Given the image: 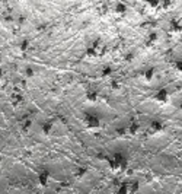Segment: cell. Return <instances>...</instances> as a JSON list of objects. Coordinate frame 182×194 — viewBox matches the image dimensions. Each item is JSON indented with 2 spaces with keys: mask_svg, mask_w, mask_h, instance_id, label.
<instances>
[{
  "mask_svg": "<svg viewBox=\"0 0 182 194\" xmlns=\"http://www.w3.org/2000/svg\"><path fill=\"white\" fill-rule=\"evenodd\" d=\"M98 91H93V89H89V91H86V99L87 101H90V102H95V101H98Z\"/></svg>",
  "mask_w": 182,
  "mask_h": 194,
  "instance_id": "52a82bcc",
  "label": "cell"
},
{
  "mask_svg": "<svg viewBox=\"0 0 182 194\" xmlns=\"http://www.w3.org/2000/svg\"><path fill=\"white\" fill-rule=\"evenodd\" d=\"M3 77V70H2V67H0V79Z\"/></svg>",
  "mask_w": 182,
  "mask_h": 194,
  "instance_id": "7402d4cb",
  "label": "cell"
},
{
  "mask_svg": "<svg viewBox=\"0 0 182 194\" xmlns=\"http://www.w3.org/2000/svg\"><path fill=\"white\" fill-rule=\"evenodd\" d=\"M85 120H86V125H87L89 128H95V127H99V124H101V120L98 118V115L87 114Z\"/></svg>",
  "mask_w": 182,
  "mask_h": 194,
  "instance_id": "3957f363",
  "label": "cell"
},
{
  "mask_svg": "<svg viewBox=\"0 0 182 194\" xmlns=\"http://www.w3.org/2000/svg\"><path fill=\"white\" fill-rule=\"evenodd\" d=\"M168 28L170 32H181L182 31V20L179 18H172L168 22Z\"/></svg>",
  "mask_w": 182,
  "mask_h": 194,
  "instance_id": "7a4b0ae2",
  "label": "cell"
},
{
  "mask_svg": "<svg viewBox=\"0 0 182 194\" xmlns=\"http://www.w3.org/2000/svg\"><path fill=\"white\" fill-rule=\"evenodd\" d=\"M170 6V0H160V6L159 7H163V9H168Z\"/></svg>",
  "mask_w": 182,
  "mask_h": 194,
  "instance_id": "e0dca14e",
  "label": "cell"
},
{
  "mask_svg": "<svg viewBox=\"0 0 182 194\" xmlns=\"http://www.w3.org/2000/svg\"><path fill=\"white\" fill-rule=\"evenodd\" d=\"M38 180L41 182V185H47L48 184V180H50V172L48 171H41L38 174Z\"/></svg>",
  "mask_w": 182,
  "mask_h": 194,
  "instance_id": "5b68a950",
  "label": "cell"
},
{
  "mask_svg": "<svg viewBox=\"0 0 182 194\" xmlns=\"http://www.w3.org/2000/svg\"><path fill=\"white\" fill-rule=\"evenodd\" d=\"M86 56L87 57H90V58H93V57H96L98 54H99V50L98 48H95V47H92V45H89L87 48H86Z\"/></svg>",
  "mask_w": 182,
  "mask_h": 194,
  "instance_id": "ba28073f",
  "label": "cell"
},
{
  "mask_svg": "<svg viewBox=\"0 0 182 194\" xmlns=\"http://www.w3.org/2000/svg\"><path fill=\"white\" fill-rule=\"evenodd\" d=\"M0 63H2V58H0Z\"/></svg>",
  "mask_w": 182,
  "mask_h": 194,
  "instance_id": "603a6c76",
  "label": "cell"
},
{
  "mask_svg": "<svg viewBox=\"0 0 182 194\" xmlns=\"http://www.w3.org/2000/svg\"><path fill=\"white\" fill-rule=\"evenodd\" d=\"M41 130H42V133H44V134H50V133H51V130H53V123L45 121V123L41 125Z\"/></svg>",
  "mask_w": 182,
  "mask_h": 194,
  "instance_id": "30bf717a",
  "label": "cell"
},
{
  "mask_svg": "<svg viewBox=\"0 0 182 194\" xmlns=\"http://www.w3.org/2000/svg\"><path fill=\"white\" fill-rule=\"evenodd\" d=\"M153 98L157 101V102H160V104H165L169 101V92L166 88H160V89H157L153 95Z\"/></svg>",
  "mask_w": 182,
  "mask_h": 194,
  "instance_id": "6da1fadb",
  "label": "cell"
},
{
  "mask_svg": "<svg viewBox=\"0 0 182 194\" xmlns=\"http://www.w3.org/2000/svg\"><path fill=\"white\" fill-rule=\"evenodd\" d=\"M139 128H140V125L137 124V123H133V124H130L128 125V128H127V132L130 133V134H137V132H139Z\"/></svg>",
  "mask_w": 182,
  "mask_h": 194,
  "instance_id": "7c38bea8",
  "label": "cell"
},
{
  "mask_svg": "<svg viewBox=\"0 0 182 194\" xmlns=\"http://www.w3.org/2000/svg\"><path fill=\"white\" fill-rule=\"evenodd\" d=\"M111 73H112V67L106 64V66H104V69H102V72H101V76H102V77H108Z\"/></svg>",
  "mask_w": 182,
  "mask_h": 194,
  "instance_id": "5bb4252c",
  "label": "cell"
},
{
  "mask_svg": "<svg viewBox=\"0 0 182 194\" xmlns=\"http://www.w3.org/2000/svg\"><path fill=\"white\" fill-rule=\"evenodd\" d=\"M117 133L118 134H125L127 133V128H117Z\"/></svg>",
  "mask_w": 182,
  "mask_h": 194,
  "instance_id": "ffe728a7",
  "label": "cell"
},
{
  "mask_svg": "<svg viewBox=\"0 0 182 194\" xmlns=\"http://www.w3.org/2000/svg\"><path fill=\"white\" fill-rule=\"evenodd\" d=\"M28 48H29V41H28V39H24L22 42H19V50H20L22 53L28 51Z\"/></svg>",
  "mask_w": 182,
  "mask_h": 194,
  "instance_id": "4fadbf2b",
  "label": "cell"
},
{
  "mask_svg": "<svg viewBox=\"0 0 182 194\" xmlns=\"http://www.w3.org/2000/svg\"><path fill=\"white\" fill-rule=\"evenodd\" d=\"M85 174H86V169L85 168H80L79 172H77V175H85Z\"/></svg>",
  "mask_w": 182,
  "mask_h": 194,
  "instance_id": "44dd1931",
  "label": "cell"
},
{
  "mask_svg": "<svg viewBox=\"0 0 182 194\" xmlns=\"http://www.w3.org/2000/svg\"><path fill=\"white\" fill-rule=\"evenodd\" d=\"M25 76H26V77H32V76H34V70H32L29 66L25 69Z\"/></svg>",
  "mask_w": 182,
  "mask_h": 194,
  "instance_id": "ac0fdd59",
  "label": "cell"
},
{
  "mask_svg": "<svg viewBox=\"0 0 182 194\" xmlns=\"http://www.w3.org/2000/svg\"><path fill=\"white\" fill-rule=\"evenodd\" d=\"M154 75H156V67H153V66L144 69V72H143V76H144V79H146L147 82H150V80L154 77Z\"/></svg>",
  "mask_w": 182,
  "mask_h": 194,
  "instance_id": "277c9868",
  "label": "cell"
},
{
  "mask_svg": "<svg viewBox=\"0 0 182 194\" xmlns=\"http://www.w3.org/2000/svg\"><path fill=\"white\" fill-rule=\"evenodd\" d=\"M162 128H163L162 121H152L150 123V127H149V132L150 133H157V132H160Z\"/></svg>",
  "mask_w": 182,
  "mask_h": 194,
  "instance_id": "8992f818",
  "label": "cell"
},
{
  "mask_svg": "<svg viewBox=\"0 0 182 194\" xmlns=\"http://www.w3.org/2000/svg\"><path fill=\"white\" fill-rule=\"evenodd\" d=\"M31 124H32V121H31V120H26V121L24 123V125H22V130H24V132H28L29 128H31Z\"/></svg>",
  "mask_w": 182,
  "mask_h": 194,
  "instance_id": "2e32d148",
  "label": "cell"
},
{
  "mask_svg": "<svg viewBox=\"0 0 182 194\" xmlns=\"http://www.w3.org/2000/svg\"><path fill=\"white\" fill-rule=\"evenodd\" d=\"M157 38H159L157 31H149V34H147V42H149V44H153V42H156Z\"/></svg>",
  "mask_w": 182,
  "mask_h": 194,
  "instance_id": "9c48e42d",
  "label": "cell"
},
{
  "mask_svg": "<svg viewBox=\"0 0 182 194\" xmlns=\"http://www.w3.org/2000/svg\"><path fill=\"white\" fill-rule=\"evenodd\" d=\"M115 12H117L118 15H124V13L127 12V5H125V3H121V2L117 3V5H115Z\"/></svg>",
  "mask_w": 182,
  "mask_h": 194,
  "instance_id": "8fae6325",
  "label": "cell"
},
{
  "mask_svg": "<svg viewBox=\"0 0 182 194\" xmlns=\"http://www.w3.org/2000/svg\"><path fill=\"white\" fill-rule=\"evenodd\" d=\"M144 2L150 6V7H159V6H160V0H144Z\"/></svg>",
  "mask_w": 182,
  "mask_h": 194,
  "instance_id": "9a60e30c",
  "label": "cell"
},
{
  "mask_svg": "<svg viewBox=\"0 0 182 194\" xmlns=\"http://www.w3.org/2000/svg\"><path fill=\"white\" fill-rule=\"evenodd\" d=\"M176 69H178L179 72H182V60H179V61H176Z\"/></svg>",
  "mask_w": 182,
  "mask_h": 194,
  "instance_id": "d6986e66",
  "label": "cell"
}]
</instances>
